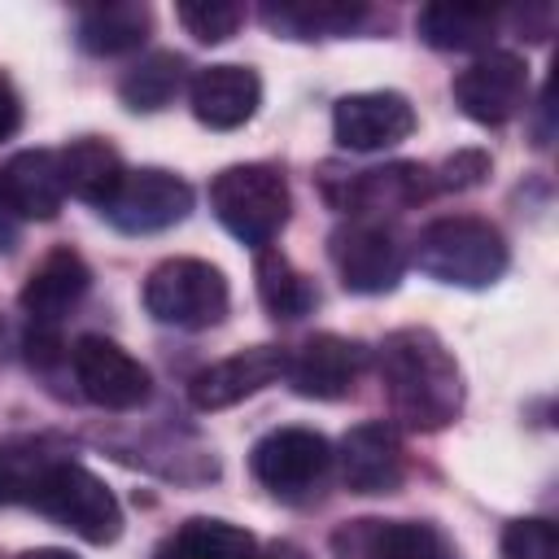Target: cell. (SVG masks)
<instances>
[{
  "label": "cell",
  "instance_id": "1",
  "mask_svg": "<svg viewBox=\"0 0 559 559\" xmlns=\"http://www.w3.org/2000/svg\"><path fill=\"white\" fill-rule=\"evenodd\" d=\"M380 384L389 397L393 419H402L406 428L419 432H437L445 424H454V415L463 411V376L454 354L445 349V341L432 328H397L384 336L380 354Z\"/></svg>",
  "mask_w": 559,
  "mask_h": 559
},
{
  "label": "cell",
  "instance_id": "2",
  "mask_svg": "<svg viewBox=\"0 0 559 559\" xmlns=\"http://www.w3.org/2000/svg\"><path fill=\"white\" fill-rule=\"evenodd\" d=\"M22 502L92 546H109L122 533V507H118L114 489L83 463H70L57 454L35 472Z\"/></svg>",
  "mask_w": 559,
  "mask_h": 559
},
{
  "label": "cell",
  "instance_id": "3",
  "mask_svg": "<svg viewBox=\"0 0 559 559\" xmlns=\"http://www.w3.org/2000/svg\"><path fill=\"white\" fill-rule=\"evenodd\" d=\"M411 258L428 280L459 284V288H489L493 280H502L511 249L493 223L472 218V214H454V218L428 223L415 236Z\"/></svg>",
  "mask_w": 559,
  "mask_h": 559
},
{
  "label": "cell",
  "instance_id": "4",
  "mask_svg": "<svg viewBox=\"0 0 559 559\" xmlns=\"http://www.w3.org/2000/svg\"><path fill=\"white\" fill-rule=\"evenodd\" d=\"M288 183L280 166L266 162H240L214 175L210 183V210L214 218L249 249H271L280 227L288 223Z\"/></svg>",
  "mask_w": 559,
  "mask_h": 559
},
{
  "label": "cell",
  "instance_id": "5",
  "mask_svg": "<svg viewBox=\"0 0 559 559\" xmlns=\"http://www.w3.org/2000/svg\"><path fill=\"white\" fill-rule=\"evenodd\" d=\"M227 306H231L227 275L205 258H166L144 280V310L166 328H183V332L214 328L223 323Z\"/></svg>",
  "mask_w": 559,
  "mask_h": 559
},
{
  "label": "cell",
  "instance_id": "6",
  "mask_svg": "<svg viewBox=\"0 0 559 559\" xmlns=\"http://www.w3.org/2000/svg\"><path fill=\"white\" fill-rule=\"evenodd\" d=\"M332 266L349 293L376 297L393 293L406 271V245L402 236L380 218H349L328 236Z\"/></svg>",
  "mask_w": 559,
  "mask_h": 559
},
{
  "label": "cell",
  "instance_id": "7",
  "mask_svg": "<svg viewBox=\"0 0 559 559\" xmlns=\"http://www.w3.org/2000/svg\"><path fill=\"white\" fill-rule=\"evenodd\" d=\"M323 197L345 210V214H384V210H411L419 201H428L432 188V170L419 162H389V166H371V170H336L323 166L319 175Z\"/></svg>",
  "mask_w": 559,
  "mask_h": 559
},
{
  "label": "cell",
  "instance_id": "8",
  "mask_svg": "<svg viewBox=\"0 0 559 559\" xmlns=\"http://www.w3.org/2000/svg\"><path fill=\"white\" fill-rule=\"evenodd\" d=\"M332 467V445L314 428H275L249 450V472L258 485H266L275 498H306L323 485Z\"/></svg>",
  "mask_w": 559,
  "mask_h": 559
},
{
  "label": "cell",
  "instance_id": "9",
  "mask_svg": "<svg viewBox=\"0 0 559 559\" xmlns=\"http://www.w3.org/2000/svg\"><path fill=\"white\" fill-rule=\"evenodd\" d=\"M450 92H454V105L472 122L502 127V122H511L528 105V66L515 52L489 48V52H480L472 66H463L454 74Z\"/></svg>",
  "mask_w": 559,
  "mask_h": 559
},
{
  "label": "cell",
  "instance_id": "10",
  "mask_svg": "<svg viewBox=\"0 0 559 559\" xmlns=\"http://www.w3.org/2000/svg\"><path fill=\"white\" fill-rule=\"evenodd\" d=\"M332 559H454L450 537L424 520L358 515L332 528Z\"/></svg>",
  "mask_w": 559,
  "mask_h": 559
},
{
  "label": "cell",
  "instance_id": "11",
  "mask_svg": "<svg viewBox=\"0 0 559 559\" xmlns=\"http://www.w3.org/2000/svg\"><path fill=\"white\" fill-rule=\"evenodd\" d=\"M188 210H192L188 179H179L175 170H162V166H144V170H127L122 188L114 192V201L100 214L127 236H148V231H166V227L183 223Z\"/></svg>",
  "mask_w": 559,
  "mask_h": 559
},
{
  "label": "cell",
  "instance_id": "12",
  "mask_svg": "<svg viewBox=\"0 0 559 559\" xmlns=\"http://www.w3.org/2000/svg\"><path fill=\"white\" fill-rule=\"evenodd\" d=\"M70 367H74L79 393L100 411H135L153 389L148 367L105 336H79L70 349Z\"/></svg>",
  "mask_w": 559,
  "mask_h": 559
},
{
  "label": "cell",
  "instance_id": "13",
  "mask_svg": "<svg viewBox=\"0 0 559 559\" xmlns=\"http://www.w3.org/2000/svg\"><path fill=\"white\" fill-rule=\"evenodd\" d=\"M362 367H367V349H362L358 341L336 336V332H319V336H306L301 349L288 358L284 380H288L293 393H301V397L336 402V397L354 393Z\"/></svg>",
  "mask_w": 559,
  "mask_h": 559
},
{
  "label": "cell",
  "instance_id": "14",
  "mask_svg": "<svg viewBox=\"0 0 559 559\" xmlns=\"http://www.w3.org/2000/svg\"><path fill=\"white\" fill-rule=\"evenodd\" d=\"M284 367H288V354L280 345H249L231 358L201 367L188 380V397L197 411H223V406H236V402L262 393L266 384H275L284 376Z\"/></svg>",
  "mask_w": 559,
  "mask_h": 559
},
{
  "label": "cell",
  "instance_id": "15",
  "mask_svg": "<svg viewBox=\"0 0 559 559\" xmlns=\"http://www.w3.org/2000/svg\"><path fill=\"white\" fill-rule=\"evenodd\" d=\"M336 144L349 153H376L402 144L415 131V109L402 92H354L341 96L332 109Z\"/></svg>",
  "mask_w": 559,
  "mask_h": 559
},
{
  "label": "cell",
  "instance_id": "16",
  "mask_svg": "<svg viewBox=\"0 0 559 559\" xmlns=\"http://www.w3.org/2000/svg\"><path fill=\"white\" fill-rule=\"evenodd\" d=\"M402 476L406 450L389 424L367 419L341 437V480L349 485V493H393Z\"/></svg>",
  "mask_w": 559,
  "mask_h": 559
},
{
  "label": "cell",
  "instance_id": "17",
  "mask_svg": "<svg viewBox=\"0 0 559 559\" xmlns=\"http://www.w3.org/2000/svg\"><path fill=\"white\" fill-rule=\"evenodd\" d=\"M0 205L26 223V218H57L66 205V179L61 157L52 148H22L0 166Z\"/></svg>",
  "mask_w": 559,
  "mask_h": 559
},
{
  "label": "cell",
  "instance_id": "18",
  "mask_svg": "<svg viewBox=\"0 0 559 559\" xmlns=\"http://www.w3.org/2000/svg\"><path fill=\"white\" fill-rule=\"evenodd\" d=\"M188 100H192V114L201 127L210 131H236L245 127L258 105H262V79L249 70V66H205L192 74V87H188Z\"/></svg>",
  "mask_w": 559,
  "mask_h": 559
},
{
  "label": "cell",
  "instance_id": "19",
  "mask_svg": "<svg viewBox=\"0 0 559 559\" xmlns=\"http://www.w3.org/2000/svg\"><path fill=\"white\" fill-rule=\"evenodd\" d=\"M87 284H92L87 262H83L74 249H52V253L26 275L22 310L31 314L35 328H52L61 314H70V310L83 301Z\"/></svg>",
  "mask_w": 559,
  "mask_h": 559
},
{
  "label": "cell",
  "instance_id": "20",
  "mask_svg": "<svg viewBox=\"0 0 559 559\" xmlns=\"http://www.w3.org/2000/svg\"><path fill=\"white\" fill-rule=\"evenodd\" d=\"M57 157H61L66 192L87 201V205H100V210L114 201V192L127 179V166H122L118 148L109 140H96V135H83V140L66 144Z\"/></svg>",
  "mask_w": 559,
  "mask_h": 559
},
{
  "label": "cell",
  "instance_id": "21",
  "mask_svg": "<svg viewBox=\"0 0 559 559\" xmlns=\"http://www.w3.org/2000/svg\"><path fill=\"white\" fill-rule=\"evenodd\" d=\"M258 542L249 528L214 515H192L183 520L157 550L153 559H253Z\"/></svg>",
  "mask_w": 559,
  "mask_h": 559
},
{
  "label": "cell",
  "instance_id": "22",
  "mask_svg": "<svg viewBox=\"0 0 559 559\" xmlns=\"http://www.w3.org/2000/svg\"><path fill=\"white\" fill-rule=\"evenodd\" d=\"M153 31V9L135 4V0H118V4H92L79 13V44L96 57H118L131 52L148 39Z\"/></svg>",
  "mask_w": 559,
  "mask_h": 559
},
{
  "label": "cell",
  "instance_id": "23",
  "mask_svg": "<svg viewBox=\"0 0 559 559\" xmlns=\"http://www.w3.org/2000/svg\"><path fill=\"white\" fill-rule=\"evenodd\" d=\"M262 22L284 35V39H332V35H354L367 22L362 4L345 0H297V4H266Z\"/></svg>",
  "mask_w": 559,
  "mask_h": 559
},
{
  "label": "cell",
  "instance_id": "24",
  "mask_svg": "<svg viewBox=\"0 0 559 559\" xmlns=\"http://www.w3.org/2000/svg\"><path fill=\"white\" fill-rule=\"evenodd\" d=\"M415 31L424 44L441 52H476V48H489L498 31V13L472 9V4H424L415 17Z\"/></svg>",
  "mask_w": 559,
  "mask_h": 559
},
{
  "label": "cell",
  "instance_id": "25",
  "mask_svg": "<svg viewBox=\"0 0 559 559\" xmlns=\"http://www.w3.org/2000/svg\"><path fill=\"white\" fill-rule=\"evenodd\" d=\"M183 83H188V66L179 52H148L122 74L118 96L135 114H157L183 92Z\"/></svg>",
  "mask_w": 559,
  "mask_h": 559
},
{
  "label": "cell",
  "instance_id": "26",
  "mask_svg": "<svg viewBox=\"0 0 559 559\" xmlns=\"http://www.w3.org/2000/svg\"><path fill=\"white\" fill-rule=\"evenodd\" d=\"M253 280H258V297H262V306H266L275 319H301V314H310L314 301H319L310 275H301L280 249H258Z\"/></svg>",
  "mask_w": 559,
  "mask_h": 559
},
{
  "label": "cell",
  "instance_id": "27",
  "mask_svg": "<svg viewBox=\"0 0 559 559\" xmlns=\"http://www.w3.org/2000/svg\"><path fill=\"white\" fill-rule=\"evenodd\" d=\"M175 17L197 44H223L240 31L245 4H236V0H197V4H179Z\"/></svg>",
  "mask_w": 559,
  "mask_h": 559
},
{
  "label": "cell",
  "instance_id": "28",
  "mask_svg": "<svg viewBox=\"0 0 559 559\" xmlns=\"http://www.w3.org/2000/svg\"><path fill=\"white\" fill-rule=\"evenodd\" d=\"M502 559H559V533L550 520H511L502 528V546H498Z\"/></svg>",
  "mask_w": 559,
  "mask_h": 559
},
{
  "label": "cell",
  "instance_id": "29",
  "mask_svg": "<svg viewBox=\"0 0 559 559\" xmlns=\"http://www.w3.org/2000/svg\"><path fill=\"white\" fill-rule=\"evenodd\" d=\"M485 175H489V157H485L480 148H463V153L445 157V162L432 170V188H437V192H467V188L485 183Z\"/></svg>",
  "mask_w": 559,
  "mask_h": 559
},
{
  "label": "cell",
  "instance_id": "30",
  "mask_svg": "<svg viewBox=\"0 0 559 559\" xmlns=\"http://www.w3.org/2000/svg\"><path fill=\"white\" fill-rule=\"evenodd\" d=\"M17 127H22V96H17L13 79H9V74H0V144H4V140H13V135H17Z\"/></svg>",
  "mask_w": 559,
  "mask_h": 559
},
{
  "label": "cell",
  "instance_id": "31",
  "mask_svg": "<svg viewBox=\"0 0 559 559\" xmlns=\"http://www.w3.org/2000/svg\"><path fill=\"white\" fill-rule=\"evenodd\" d=\"M253 559H310L297 542H271V546H262Z\"/></svg>",
  "mask_w": 559,
  "mask_h": 559
},
{
  "label": "cell",
  "instance_id": "32",
  "mask_svg": "<svg viewBox=\"0 0 559 559\" xmlns=\"http://www.w3.org/2000/svg\"><path fill=\"white\" fill-rule=\"evenodd\" d=\"M13 240H17V218L0 205V249H13Z\"/></svg>",
  "mask_w": 559,
  "mask_h": 559
},
{
  "label": "cell",
  "instance_id": "33",
  "mask_svg": "<svg viewBox=\"0 0 559 559\" xmlns=\"http://www.w3.org/2000/svg\"><path fill=\"white\" fill-rule=\"evenodd\" d=\"M17 559H74V555L70 550H57V546H39V550H26Z\"/></svg>",
  "mask_w": 559,
  "mask_h": 559
}]
</instances>
